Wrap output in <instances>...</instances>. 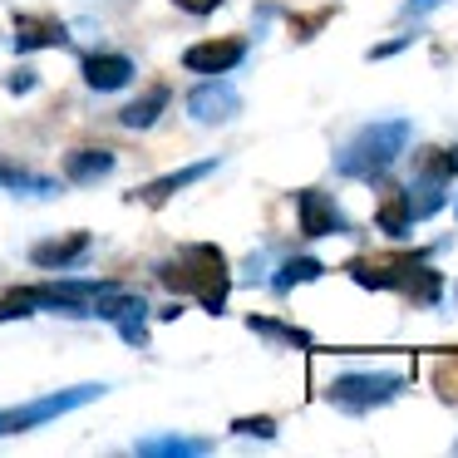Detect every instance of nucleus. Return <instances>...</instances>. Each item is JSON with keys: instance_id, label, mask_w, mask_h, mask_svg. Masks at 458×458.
Instances as JSON below:
<instances>
[{"instance_id": "nucleus-21", "label": "nucleus", "mask_w": 458, "mask_h": 458, "mask_svg": "<svg viewBox=\"0 0 458 458\" xmlns=\"http://www.w3.org/2000/svg\"><path fill=\"white\" fill-rule=\"evenodd\" d=\"M434 389L448 399V404H458V355H444L434 365Z\"/></svg>"}, {"instance_id": "nucleus-19", "label": "nucleus", "mask_w": 458, "mask_h": 458, "mask_svg": "<svg viewBox=\"0 0 458 458\" xmlns=\"http://www.w3.org/2000/svg\"><path fill=\"white\" fill-rule=\"evenodd\" d=\"M247 326L257 335H271V340H286V345H310V330H296V326H276L267 316H247Z\"/></svg>"}, {"instance_id": "nucleus-23", "label": "nucleus", "mask_w": 458, "mask_h": 458, "mask_svg": "<svg viewBox=\"0 0 458 458\" xmlns=\"http://www.w3.org/2000/svg\"><path fill=\"white\" fill-rule=\"evenodd\" d=\"M0 188H35V192H50V182L35 178V173L15 168V163H0Z\"/></svg>"}, {"instance_id": "nucleus-18", "label": "nucleus", "mask_w": 458, "mask_h": 458, "mask_svg": "<svg viewBox=\"0 0 458 458\" xmlns=\"http://www.w3.org/2000/svg\"><path fill=\"white\" fill-rule=\"evenodd\" d=\"M399 291H404L409 301H419V306H434L438 291H444V276H438L434 267H424V261H419V267L404 276V286H399Z\"/></svg>"}, {"instance_id": "nucleus-20", "label": "nucleus", "mask_w": 458, "mask_h": 458, "mask_svg": "<svg viewBox=\"0 0 458 458\" xmlns=\"http://www.w3.org/2000/svg\"><path fill=\"white\" fill-rule=\"evenodd\" d=\"M30 310H35V286H15V291H5V296H0V326H5V320L30 316Z\"/></svg>"}, {"instance_id": "nucleus-22", "label": "nucleus", "mask_w": 458, "mask_h": 458, "mask_svg": "<svg viewBox=\"0 0 458 458\" xmlns=\"http://www.w3.org/2000/svg\"><path fill=\"white\" fill-rule=\"evenodd\" d=\"M232 434H242V438H276V419H271V414L232 419Z\"/></svg>"}, {"instance_id": "nucleus-4", "label": "nucleus", "mask_w": 458, "mask_h": 458, "mask_svg": "<svg viewBox=\"0 0 458 458\" xmlns=\"http://www.w3.org/2000/svg\"><path fill=\"white\" fill-rule=\"evenodd\" d=\"M419 261H424V251H389V257H355L345 271L365 291H399L404 276L419 267Z\"/></svg>"}, {"instance_id": "nucleus-1", "label": "nucleus", "mask_w": 458, "mask_h": 458, "mask_svg": "<svg viewBox=\"0 0 458 458\" xmlns=\"http://www.w3.org/2000/svg\"><path fill=\"white\" fill-rule=\"evenodd\" d=\"M158 276H163V286H168V291L198 296L202 306L212 310V316H222V306H227L232 276H227V257H222V247H208V242H198V247H182L173 261H163Z\"/></svg>"}, {"instance_id": "nucleus-6", "label": "nucleus", "mask_w": 458, "mask_h": 458, "mask_svg": "<svg viewBox=\"0 0 458 458\" xmlns=\"http://www.w3.org/2000/svg\"><path fill=\"white\" fill-rule=\"evenodd\" d=\"M188 114L198 123H227L242 114V94L232 89L222 74H208V84H198V89L188 94Z\"/></svg>"}, {"instance_id": "nucleus-9", "label": "nucleus", "mask_w": 458, "mask_h": 458, "mask_svg": "<svg viewBox=\"0 0 458 458\" xmlns=\"http://www.w3.org/2000/svg\"><path fill=\"white\" fill-rule=\"evenodd\" d=\"M448 178H458V143L454 148H419L414 188H448Z\"/></svg>"}, {"instance_id": "nucleus-11", "label": "nucleus", "mask_w": 458, "mask_h": 458, "mask_svg": "<svg viewBox=\"0 0 458 458\" xmlns=\"http://www.w3.org/2000/svg\"><path fill=\"white\" fill-rule=\"evenodd\" d=\"M375 222H379L385 237H409V227H414V202H409V192L404 188H379Z\"/></svg>"}, {"instance_id": "nucleus-7", "label": "nucleus", "mask_w": 458, "mask_h": 458, "mask_svg": "<svg viewBox=\"0 0 458 458\" xmlns=\"http://www.w3.org/2000/svg\"><path fill=\"white\" fill-rule=\"evenodd\" d=\"M242 60H247V45H242L237 35L202 40V45H188V50H182V64H188L192 74H232Z\"/></svg>"}, {"instance_id": "nucleus-16", "label": "nucleus", "mask_w": 458, "mask_h": 458, "mask_svg": "<svg viewBox=\"0 0 458 458\" xmlns=\"http://www.w3.org/2000/svg\"><path fill=\"white\" fill-rule=\"evenodd\" d=\"M133 454L143 458H198V454H212L208 438H139Z\"/></svg>"}, {"instance_id": "nucleus-5", "label": "nucleus", "mask_w": 458, "mask_h": 458, "mask_svg": "<svg viewBox=\"0 0 458 458\" xmlns=\"http://www.w3.org/2000/svg\"><path fill=\"white\" fill-rule=\"evenodd\" d=\"M296 217H301V237L316 242V237H335V232H350V217L326 198L320 188L296 192Z\"/></svg>"}, {"instance_id": "nucleus-2", "label": "nucleus", "mask_w": 458, "mask_h": 458, "mask_svg": "<svg viewBox=\"0 0 458 458\" xmlns=\"http://www.w3.org/2000/svg\"><path fill=\"white\" fill-rule=\"evenodd\" d=\"M404 143H409V123L404 119L365 123V129L335 153V173L340 178H379V173L404 153Z\"/></svg>"}, {"instance_id": "nucleus-17", "label": "nucleus", "mask_w": 458, "mask_h": 458, "mask_svg": "<svg viewBox=\"0 0 458 458\" xmlns=\"http://www.w3.org/2000/svg\"><path fill=\"white\" fill-rule=\"evenodd\" d=\"M320 276H326V267H320L316 257H296V261H286V267L271 276V291H276V296H286V291L306 286V281H320Z\"/></svg>"}, {"instance_id": "nucleus-12", "label": "nucleus", "mask_w": 458, "mask_h": 458, "mask_svg": "<svg viewBox=\"0 0 458 458\" xmlns=\"http://www.w3.org/2000/svg\"><path fill=\"white\" fill-rule=\"evenodd\" d=\"M84 251H89V232H70V237H55V242L30 247V261L40 271H60V267H70V261H80Z\"/></svg>"}, {"instance_id": "nucleus-26", "label": "nucleus", "mask_w": 458, "mask_h": 458, "mask_svg": "<svg viewBox=\"0 0 458 458\" xmlns=\"http://www.w3.org/2000/svg\"><path fill=\"white\" fill-rule=\"evenodd\" d=\"M444 0H409L404 5V21H414V15H428V11H438Z\"/></svg>"}, {"instance_id": "nucleus-3", "label": "nucleus", "mask_w": 458, "mask_h": 458, "mask_svg": "<svg viewBox=\"0 0 458 458\" xmlns=\"http://www.w3.org/2000/svg\"><path fill=\"white\" fill-rule=\"evenodd\" d=\"M399 389H404V375H369V369H360V375H340L330 385V399L340 409H350V414H365V409L399 399Z\"/></svg>"}, {"instance_id": "nucleus-15", "label": "nucleus", "mask_w": 458, "mask_h": 458, "mask_svg": "<svg viewBox=\"0 0 458 458\" xmlns=\"http://www.w3.org/2000/svg\"><path fill=\"white\" fill-rule=\"evenodd\" d=\"M114 173V153L109 148H74L64 158V178L70 182H99Z\"/></svg>"}, {"instance_id": "nucleus-14", "label": "nucleus", "mask_w": 458, "mask_h": 458, "mask_svg": "<svg viewBox=\"0 0 458 458\" xmlns=\"http://www.w3.org/2000/svg\"><path fill=\"white\" fill-rule=\"evenodd\" d=\"M168 104H173V89H168V84H153L148 94H139V99L119 114V123H123V129H153Z\"/></svg>"}, {"instance_id": "nucleus-13", "label": "nucleus", "mask_w": 458, "mask_h": 458, "mask_svg": "<svg viewBox=\"0 0 458 458\" xmlns=\"http://www.w3.org/2000/svg\"><path fill=\"white\" fill-rule=\"evenodd\" d=\"M50 45H64V25L50 21V15H21L15 21V50H50Z\"/></svg>"}, {"instance_id": "nucleus-8", "label": "nucleus", "mask_w": 458, "mask_h": 458, "mask_svg": "<svg viewBox=\"0 0 458 458\" xmlns=\"http://www.w3.org/2000/svg\"><path fill=\"white\" fill-rule=\"evenodd\" d=\"M212 168H217V158H202V163H192V168H178V173H163V178L143 182V188H133L129 198L143 202V208H163L173 192H182V188H192V182H202Z\"/></svg>"}, {"instance_id": "nucleus-27", "label": "nucleus", "mask_w": 458, "mask_h": 458, "mask_svg": "<svg viewBox=\"0 0 458 458\" xmlns=\"http://www.w3.org/2000/svg\"><path fill=\"white\" fill-rule=\"evenodd\" d=\"M11 89H15V94H25V89H35V74H30V70H21V74H11Z\"/></svg>"}, {"instance_id": "nucleus-25", "label": "nucleus", "mask_w": 458, "mask_h": 458, "mask_svg": "<svg viewBox=\"0 0 458 458\" xmlns=\"http://www.w3.org/2000/svg\"><path fill=\"white\" fill-rule=\"evenodd\" d=\"M330 15H335V11H320V15H310V21H296V35H301V40H310V35H316Z\"/></svg>"}, {"instance_id": "nucleus-10", "label": "nucleus", "mask_w": 458, "mask_h": 458, "mask_svg": "<svg viewBox=\"0 0 458 458\" xmlns=\"http://www.w3.org/2000/svg\"><path fill=\"white\" fill-rule=\"evenodd\" d=\"M129 80H133V60H129V55H89V60H84V84L99 89V94L123 89Z\"/></svg>"}, {"instance_id": "nucleus-24", "label": "nucleus", "mask_w": 458, "mask_h": 458, "mask_svg": "<svg viewBox=\"0 0 458 458\" xmlns=\"http://www.w3.org/2000/svg\"><path fill=\"white\" fill-rule=\"evenodd\" d=\"M173 5H178V11H188V15H212L222 0H173Z\"/></svg>"}]
</instances>
